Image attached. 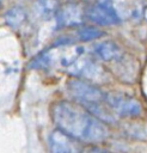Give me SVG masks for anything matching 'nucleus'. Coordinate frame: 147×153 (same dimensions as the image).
<instances>
[{"label": "nucleus", "instance_id": "obj_1", "mask_svg": "<svg viewBox=\"0 0 147 153\" xmlns=\"http://www.w3.org/2000/svg\"><path fill=\"white\" fill-rule=\"evenodd\" d=\"M53 118L60 130L82 142H100L108 136L103 121L80 104L59 102L53 109Z\"/></svg>", "mask_w": 147, "mask_h": 153}, {"label": "nucleus", "instance_id": "obj_2", "mask_svg": "<svg viewBox=\"0 0 147 153\" xmlns=\"http://www.w3.org/2000/svg\"><path fill=\"white\" fill-rule=\"evenodd\" d=\"M67 91L80 105L100 121L108 123L116 121L114 111L105 102V93L97 86L75 79L67 82Z\"/></svg>", "mask_w": 147, "mask_h": 153}, {"label": "nucleus", "instance_id": "obj_3", "mask_svg": "<svg viewBox=\"0 0 147 153\" xmlns=\"http://www.w3.org/2000/svg\"><path fill=\"white\" fill-rule=\"evenodd\" d=\"M86 17L98 25H114L118 24L120 17L110 1H98L90 6L86 11Z\"/></svg>", "mask_w": 147, "mask_h": 153}, {"label": "nucleus", "instance_id": "obj_4", "mask_svg": "<svg viewBox=\"0 0 147 153\" xmlns=\"http://www.w3.org/2000/svg\"><path fill=\"white\" fill-rule=\"evenodd\" d=\"M105 102L109 105V108L121 115V116H137L141 112V105L137 100L134 98L116 94V93H105Z\"/></svg>", "mask_w": 147, "mask_h": 153}, {"label": "nucleus", "instance_id": "obj_5", "mask_svg": "<svg viewBox=\"0 0 147 153\" xmlns=\"http://www.w3.org/2000/svg\"><path fill=\"white\" fill-rule=\"evenodd\" d=\"M84 13L82 8L76 4H68L62 8H59L56 17H57V25L60 27H71L79 25L84 22Z\"/></svg>", "mask_w": 147, "mask_h": 153}, {"label": "nucleus", "instance_id": "obj_6", "mask_svg": "<svg viewBox=\"0 0 147 153\" xmlns=\"http://www.w3.org/2000/svg\"><path fill=\"white\" fill-rule=\"evenodd\" d=\"M49 145L53 152H65V153H73L80 151L78 145V140L69 136L65 131L57 129L53 131L49 136Z\"/></svg>", "mask_w": 147, "mask_h": 153}, {"label": "nucleus", "instance_id": "obj_7", "mask_svg": "<svg viewBox=\"0 0 147 153\" xmlns=\"http://www.w3.org/2000/svg\"><path fill=\"white\" fill-rule=\"evenodd\" d=\"M94 53L96 55L104 61H112L121 57L122 51L121 48L111 41H104L94 45Z\"/></svg>", "mask_w": 147, "mask_h": 153}, {"label": "nucleus", "instance_id": "obj_8", "mask_svg": "<svg viewBox=\"0 0 147 153\" xmlns=\"http://www.w3.org/2000/svg\"><path fill=\"white\" fill-rule=\"evenodd\" d=\"M59 8L60 5L57 0H37L36 2V12L44 19H50L56 16Z\"/></svg>", "mask_w": 147, "mask_h": 153}, {"label": "nucleus", "instance_id": "obj_9", "mask_svg": "<svg viewBox=\"0 0 147 153\" xmlns=\"http://www.w3.org/2000/svg\"><path fill=\"white\" fill-rule=\"evenodd\" d=\"M26 19V13L22 7H13L11 8L6 16H5V20L7 23L8 26L13 27V29H18L20 27L24 22Z\"/></svg>", "mask_w": 147, "mask_h": 153}, {"label": "nucleus", "instance_id": "obj_10", "mask_svg": "<svg viewBox=\"0 0 147 153\" xmlns=\"http://www.w3.org/2000/svg\"><path fill=\"white\" fill-rule=\"evenodd\" d=\"M78 35H79L80 39H82V41H91V39L99 38L100 36H103V32L94 27H84V29L79 30Z\"/></svg>", "mask_w": 147, "mask_h": 153}, {"label": "nucleus", "instance_id": "obj_11", "mask_svg": "<svg viewBox=\"0 0 147 153\" xmlns=\"http://www.w3.org/2000/svg\"><path fill=\"white\" fill-rule=\"evenodd\" d=\"M145 17H146V19H147V8H146V12H145Z\"/></svg>", "mask_w": 147, "mask_h": 153}, {"label": "nucleus", "instance_id": "obj_12", "mask_svg": "<svg viewBox=\"0 0 147 153\" xmlns=\"http://www.w3.org/2000/svg\"><path fill=\"white\" fill-rule=\"evenodd\" d=\"M0 2H1V0H0Z\"/></svg>", "mask_w": 147, "mask_h": 153}]
</instances>
